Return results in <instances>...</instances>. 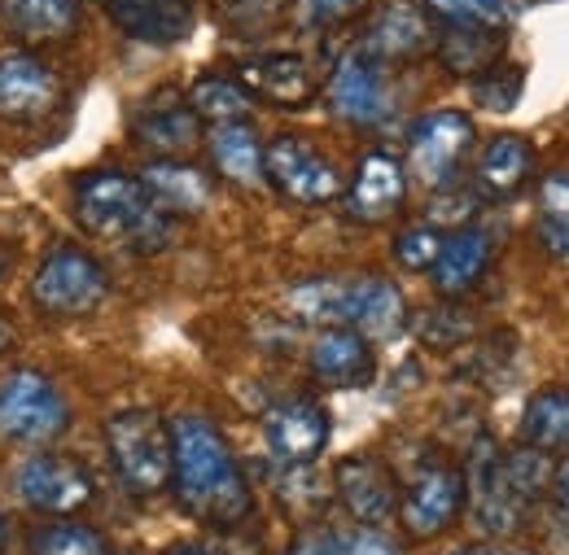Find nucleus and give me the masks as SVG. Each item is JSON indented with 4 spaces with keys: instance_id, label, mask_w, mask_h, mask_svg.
<instances>
[{
    "instance_id": "obj_33",
    "label": "nucleus",
    "mask_w": 569,
    "mask_h": 555,
    "mask_svg": "<svg viewBox=\"0 0 569 555\" xmlns=\"http://www.w3.org/2000/svg\"><path fill=\"white\" fill-rule=\"evenodd\" d=\"M426 13L438 27H508V4L503 0H426Z\"/></svg>"
},
{
    "instance_id": "obj_10",
    "label": "nucleus",
    "mask_w": 569,
    "mask_h": 555,
    "mask_svg": "<svg viewBox=\"0 0 569 555\" xmlns=\"http://www.w3.org/2000/svg\"><path fill=\"white\" fill-rule=\"evenodd\" d=\"M325 101L333 110V119L351 123V128H377L390 119L395 110V92H390V74L386 62H377L363 49H347L338 58V67L325 83Z\"/></svg>"
},
{
    "instance_id": "obj_25",
    "label": "nucleus",
    "mask_w": 569,
    "mask_h": 555,
    "mask_svg": "<svg viewBox=\"0 0 569 555\" xmlns=\"http://www.w3.org/2000/svg\"><path fill=\"white\" fill-rule=\"evenodd\" d=\"M535 175V144L517 132H503V137L487 140V149L478 153V167H473V189L482 198H512L530 184Z\"/></svg>"
},
{
    "instance_id": "obj_22",
    "label": "nucleus",
    "mask_w": 569,
    "mask_h": 555,
    "mask_svg": "<svg viewBox=\"0 0 569 555\" xmlns=\"http://www.w3.org/2000/svg\"><path fill=\"white\" fill-rule=\"evenodd\" d=\"M141 184L149 193V202L171 214V219H193L211 206L214 184L211 175L193 162H180V158H153L141 171Z\"/></svg>"
},
{
    "instance_id": "obj_23",
    "label": "nucleus",
    "mask_w": 569,
    "mask_h": 555,
    "mask_svg": "<svg viewBox=\"0 0 569 555\" xmlns=\"http://www.w3.org/2000/svg\"><path fill=\"white\" fill-rule=\"evenodd\" d=\"M0 31L13 44H67L79 31V0H0Z\"/></svg>"
},
{
    "instance_id": "obj_43",
    "label": "nucleus",
    "mask_w": 569,
    "mask_h": 555,
    "mask_svg": "<svg viewBox=\"0 0 569 555\" xmlns=\"http://www.w3.org/2000/svg\"><path fill=\"white\" fill-rule=\"evenodd\" d=\"M447 555H530V552H521L512 543H499V538H487V543H469V547H456V552Z\"/></svg>"
},
{
    "instance_id": "obj_6",
    "label": "nucleus",
    "mask_w": 569,
    "mask_h": 555,
    "mask_svg": "<svg viewBox=\"0 0 569 555\" xmlns=\"http://www.w3.org/2000/svg\"><path fill=\"white\" fill-rule=\"evenodd\" d=\"M13 494L40 512V516H74L97 498V482L83 460L58 455V451H36L9 473Z\"/></svg>"
},
{
    "instance_id": "obj_34",
    "label": "nucleus",
    "mask_w": 569,
    "mask_h": 555,
    "mask_svg": "<svg viewBox=\"0 0 569 555\" xmlns=\"http://www.w3.org/2000/svg\"><path fill=\"white\" fill-rule=\"evenodd\" d=\"M442 245H447V232H442V228H433V223H412V228H403V232L395 236V263H399L403 272H433Z\"/></svg>"
},
{
    "instance_id": "obj_42",
    "label": "nucleus",
    "mask_w": 569,
    "mask_h": 555,
    "mask_svg": "<svg viewBox=\"0 0 569 555\" xmlns=\"http://www.w3.org/2000/svg\"><path fill=\"white\" fill-rule=\"evenodd\" d=\"M548 498H552V512H557V525L569 534V451L557 460V473H552V490H548Z\"/></svg>"
},
{
    "instance_id": "obj_18",
    "label": "nucleus",
    "mask_w": 569,
    "mask_h": 555,
    "mask_svg": "<svg viewBox=\"0 0 569 555\" xmlns=\"http://www.w3.org/2000/svg\"><path fill=\"white\" fill-rule=\"evenodd\" d=\"M232 74L254 101H268V105L298 110V105H311L316 97V74L302 53H259V58L237 62Z\"/></svg>"
},
{
    "instance_id": "obj_17",
    "label": "nucleus",
    "mask_w": 569,
    "mask_h": 555,
    "mask_svg": "<svg viewBox=\"0 0 569 555\" xmlns=\"http://www.w3.org/2000/svg\"><path fill=\"white\" fill-rule=\"evenodd\" d=\"M347 214L356 223H386L390 214H399L403 198H408V167L386 153V149H372L363 153L356 167V180L347 184Z\"/></svg>"
},
{
    "instance_id": "obj_27",
    "label": "nucleus",
    "mask_w": 569,
    "mask_h": 555,
    "mask_svg": "<svg viewBox=\"0 0 569 555\" xmlns=\"http://www.w3.org/2000/svg\"><path fill=\"white\" fill-rule=\"evenodd\" d=\"M503 44L508 31H491V27H438L433 53L451 74H487L491 67L503 62Z\"/></svg>"
},
{
    "instance_id": "obj_40",
    "label": "nucleus",
    "mask_w": 569,
    "mask_h": 555,
    "mask_svg": "<svg viewBox=\"0 0 569 555\" xmlns=\"http://www.w3.org/2000/svg\"><path fill=\"white\" fill-rule=\"evenodd\" d=\"M421 337H426L429 346H460L469 337V320H456L451 306H438V311H429L426 320H421Z\"/></svg>"
},
{
    "instance_id": "obj_44",
    "label": "nucleus",
    "mask_w": 569,
    "mask_h": 555,
    "mask_svg": "<svg viewBox=\"0 0 569 555\" xmlns=\"http://www.w3.org/2000/svg\"><path fill=\"white\" fill-rule=\"evenodd\" d=\"M162 555H219V552H211L207 543H171Z\"/></svg>"
},
{
    "instance_id": "obj_28",
    "label": "nucleus",
    "mask_w": 569,
    "mask_h": 555,
    "mask_svg": "<svg viewBox=\"0 0 569 555\" xmlns=\"http://www.w3.org/2000/svg\"><path fill=\"white\" fill-rule=\"evenodd\" d=\"M521 442L539 451H569V390L548 385L539 390L521 412Z\"/></svg>"
},
{
    "instance_id": "obj_26",
    "label": "nucleus",
    "mask_w": 569,
    "mask_h": 555,
    "mask_svg": "<svg viewBox=\"0 0 569 555\" xmlns=\"http://www.w3.org/2000/svg\"><path fill=\"white\" fill-rule=\"evenodd\" d=\"M207 149H211L214 171L241 189H259L268 184L263 175V140L250 123H219L211 137H207Z\"/></svg>"
},
{
    "instance_id": "obj_21",
    "label": "nucleus",
    "mask_w": 569,
    "mask_h": 555,
    "mask_svg": "<svg viewBox=\"0 0 569 555\" xmlns=\"http://www.w3.org/2000/svg\"><path fill=\"white\" fill-rule=\"evenodd\" d=\"M132 137H137V144L162 153V158H180L202 140V119L193 114L189 97L158 92L132 114Z\"/></svg>"
},
{
    "instance_id": "obj_5",
    "label": "nucleus",
    "mask_w": 569,
    "mask_h": 555,
    "mask_svg": "<svg viewBox=\"0 0 569 555\" xmlns=\"http://www.w3.org/2000/svg\"><path fill=\"white\" fill-rule=\"evenodd\" d=\"M67 428H71V403L44 372L18 367L0 381V437L4 442L49 446Z\"/></svg>"
},
{
    "instance_id": "obj_15",
    "label": "nucleus",
    "mask_w": 569,
    "mask_h": 555,
    "mask_svg": "<svg viewBox=\"0 0 569 555\" xmlns=\"http://www.w3.org/2000/svg\"><path fill=\"white\" fill-rule=\"evenodd\" d=\"M58 101H62V83L36 53L13 49L0 58V119L4 123H36L53 114Z\"/></svg>"
},
{
    "instance_id": "obj_45",
    "label": "nucleus",
    "mask_w": 569,
    "mask_h": 555,
    "mask_svg": "<svg viewBox=\"0 0 569 555\" xmlns=\"http://www.w3.org/2000/svg\"><path fill=\"white\" fill-rule=\"evenodd\" d=\"M9 346H13V324H9L4 315H0V354H4Z\"/></svg>"
},
{
    "instance_id": "obj_47",
    "label": "nucleus",
    "mask_w": 569,
    "mask_h": 555,
    "mask_svg": "<svg viewBox=\"0 0 569 555\" xmlns=\"http://www.w3.org/2000/svg\"><path fill=\"white\" fill-rule=\"evenodd\" d=\"M4 538H9V529H4V521H0V547H4Z\"/></svg>"
},
{
    "instance_id": "obj_48",
    "label": "nucleus",
    "mask_w": 569,
    "mask_h": 555,
    "mask_svg": "<svg viewBox=\"0 0 569 555\" xmlns=\"http://www.w3.org/2000/svg\"><path fill=\"white\" fill-rule=\"evenodd\" d=\"M119 555H141V552H119Z\"/></svg>"
},
{
    "instance_id": "obj_7",
    "label": "nucleus",
    "mask_w": 569,
    "mask_h": 555,
    "mask_svg": "<svg viewBox=\"0 0 569 555\" xmlns=\"http://www.w3.org/2000/svg\"><path fill=\"white\" fill-rule=\"evenodd\" d=\"M106 289H110V276L92 254H83L74 245H58L53 254H44V263L31 276V302L44 315L74 320V315L97 311Z\"/></svg>"
},
{
    "instance_id": "obj_24",
    "label": "nucleus",
    "mask_w": 569,
    "mask_h": 555,
    "mask_svg": "<svg viewBox=\"0 0 569 555\" xmlns=\"http://www.w3.org/2000/svg\"><path fill=\"white\" fill-rule=\"evenodd\" d=\"M491 254H496V241H491L487 228H478V223L456 228V232L447 236V245H442V254H438L429 280H433V289H438L442 297H465L478 280L487 276Z\"/></svg>"
},
{
    "instance_id": "obj_8",
    "label": "nucleus",
    "mask_w": 569,
    "mask_h": 555,
    "mask_svg": "<svg viewBox=\"0 0 569 555\" xmlns=\"http://www.w3.org/2000/svg\"><path fill=\"white\" fill-rule=\"evenodd\" d=\"M465 482H469V512L478 521V529L487 538H512L517 529H526V516L530 507L508 490L503 482V451L496 446L491 433H478L473 446H469V468H465Z\"/></svg>"
},
{
    "instance_id": "obj_38",
    "label": "nucleus",
    "mask_w": 569,
    "mask_h": 555,
    "mask_svg": "<svg viewBox=\"0 0 569 555\" xmlns=\"http://www.w3.org/2000/svg\"><path fill=\"white\" fill-rule=\"evenodd\" d=\"M289 0H223V18L237 36H263L284 13Z\"/></svg>"
},
{
    "instance_id": "obj_39",
    "label": "nucleus",
    "mask_w": 569,
    "mask_h": 555,
    "mask_svg": "<svg viewBox=\"0 0 569 555\" xmlns=\"http://www.w3.org/2000/svg\"><path fill=\"white\" fill-rule=\"evenodd\" d=\"M289 555H347V529H338V525H307L289 543Z\"/></svg>"
},
{
    "instance_id": "obj_4",
    "label": "nucleus",
    "mask_w": 569,
    "mask_h": 555,
    "mask_svg": "<svg viewBox=\"0 0 569 555\" xmlns=\"http://www.w3.org/2000/svg\"><path fill=\"white\" fill-rule=\"evenodd\" d=\"M106 451L132 498L171 490V424L153 407H123L106 420Z\"/></svg>"
},
{
    "instance_id": "obj_46",
    "label": "nucleus",
    "mask_w": 569,
    "mask_h": 555,
    "mask_svg": "<svg viewBox=\"0 0 569 555\" xmlns=\"http://www.w3.org/2000/svg\"><path fill=\"white\" fill-rule=\"evenodd\" d=\"M4 272H9V254H4V245H0V280H4Z\"/></svg>"
},
{
    "instance_id": "obj_19",
    "label": "nucleus",
    "mask_w": 569,
    "mask_h": 555,
    "mask_svg": "<svg viewBox=\"0 0 569 555\" xmlns=\"http://www.w3.org/2000/svg\"><path fill=\"white\" fill-rule=\"evenodd\" d=\"M307 367L320 385L359 390L377 376V350L356 329H320L311 350H307Z\"/></svg>"
},
{
    "instance_id": "obj_20",
    "label": "nucleus",
    "mask_w": 569,
    "mask_h": 555,
    "mask_svg": "<svg viewBox=\"0 0 569 555\" xmlns=\"http://www.w3.org/2000/svg\"><path fill=\"white\" fill-rule=\"evenodd\" d=\"M101 4L128 40H141L153 49L193 36V0H101Z\"/></svg>"
},
{
    "instance_id": "obj_30",
    "label": "nucleus",
    "mask_w": 569,
    "mask_h": 555,
    "mask_svg": "<svg viewBox=\"0 0 569 555\" xmlns=\"http://www.w3.org/2000/svg\"><path fill=\"white\" fill-rule=\"evenodd\" d=\"M552 473H557V460L548 451H539V446H526L521 442L517 451H503V482H508V490L526 507H535L539 498H548Z\"/></svg>"
},
{
    "instance_id": "obj_37",
    "label": "nucleus",
    "mask_w": 569,
    "mask_h": 555,
    "mask_svg": "<svg viewBox=\"0 0 569 555\" xmlns=\"http://www.w3.org/2000/svg\"><path fill=\"white\" fill-rule=\"evenodd\" d=\"M521 83H526L521 67L499 62V67H491L487 74H478L473 92H478V101H482L487 110H512V105H517V97H521Z\"/></svg>"
},
{
    "instance_id": "obj_11",
    "label": "nucleus",
    "mask_w": 569,
    "mask_h": 555,
    "mask_svg": "<svg viewBox=\"0 0 569 555\" xmlns=\"http://www.w3.org/2000/svg\"><path fill=\"white\" fill-rule=\"evenodd\" d=\"M263 175L281 198L298 202V206H325V202L342 198V171L333 167V158H325L302 137L272 140L263 149Z\"/></svg>"
},
{
    "instance_id": "obj_13",
    "label": "nucleus",
    "mask_w": 569,
    "mask_h": 555,
    "mask_svg": "<svg viewBox=\"0 0 569 555\" xmlns=\"http://www.w3.org/2000/svg\"><path fill=\"white\" fill-rule=\"evenodd\" d=\"M329 412L307 394H289L263 412V442L281 468H311L329 446Z\"/></svg>"
},
{
    "instance_id": "obj_12",
    "label": "nucleus",
    "mask_w": 569,
    "mask_h": 555,
    "mask_svg": "<svg viewBox=\"0 0 569 555\" xmlns=\"http://www.w3.org/2000/svg\"><path fill=\"white\" fill-rule=\"evenodd\" d=\"M469 507V482H465V468L456 464H426L408 490L399 498V521H403V534L426 543L447 534L460 512Z\"/></svg>"
},
{
    "instance_id": "obj_41",
    "label": "nucleus",
    "mask_w": 569,
    "mask_h": 555,
    "mask_svg": "<svg viewBox=\"0 0 569 555\" xmlns=\"http://www.w3.org/2000/svg\"><path fill=\"white\" fill-rule=\"evenodd\" d=\"M347 555H403V547L386 529L356 525V529H347Z\"/></svg>"
},
{
    "instance_id": "obj_3",
    "label": "nucleus",
    "mask_w": 569,
    "mask_h": 555,
    "mask_svg": "<svg viewBox=\"0 0 569 555\" xmlns=\"http://www.w3.org/2000/svg\"><path fill=\"white\" fill-rule=\"evenodd\" d=\"M74 219L88 236L97 241H123V245H137L144 254L162 250L171 241V214L149 202L141 175H128V171H88L74 180Z\"/></svg>"
},
{
    "instance_id": "obj_29",
    "label": "nucleus",
    "mask_w": 569,
    "mask_h": 555,
    "mask_svg": "<svg viewBox=\"0 0 569 555\" xmlns=\"http://www.w3.org/2000/svg\"><path fill=\"white\" fill-rule=\"evenodd\" d=\"M189 105L198 119L207 123H250V110H254V97L241 88L237 74H202L193 88H189Z\"/></svg>"
},
{
    "instance_id": "obj_1",
    "label": "nucleus",
    "mask_w": 569,
    "mask_h": 555,
    "mask_svg": "<svg viewBox=\"0 0 569 555\" xmlns=\"http://www.w3.org/2000/svg\"><path fill=\"white\" fill-rule=\"evenodd\" d=\"M171 490L189 516L214 529L241 525L254 507V494L246 486L228 437L214 428V420L198 412L171 420Z\"/></svg>"
},
{
    "instance_id": "obj_9",
    "label": "nucleus",
    "mask_w": 569,
    "mask_h": 555,
    "mask_svg": "<svg viewBox=\"0 0 569 555\" xmlns=\"http://www.w3.org/2000/svg\"><path fill=\"white\" fill-rule=\"evenodd\" d=\"M469 149H473V119L460 110H433L408 128V171L426 189H447L456 184Z\"/></svg>"
},
{
    "instance_id": "obj_2",
    "label": "nucleus",
    "mask_w": 569,
    "mask_h": 555,
    "mask_svg": "<svg viewBox=\"0 0 569 555\" xmlns=\"http://www.w3.org/2000/svg\"><path fill=\"white\" fill-rule=\"evenodd\" d=\"M289 315L316 329H356L368 342L403 333L408 302L386 276H311L289 289Z\"/></svg>"
},
{
    "instance_id": "obj_14",
    "label": "nucleus",
    "mask_w": 569,
    "mask_h": 555,
    "mask_svg": "<svg viewBox=\"0 0 569 555\" xmlns=\"http://www.w3.org/2000/svg\"><path fill=\"white\" fill-rule=\"evenodd\" d=\"M333 494H338V503L347 507V516L356 525H372V529L395 521L399 516V498H403L390 464L381 455H368V451H356V455L338 460Z\"/></svg>"
},
{
    "instance_id": "obj_36",
    "label": "nucleus",
    "mask_w": 569,
    "mask_h": 555,
    "mask_svg": "<svg viewBox=\"0 0 569 555\" xmlns=\"http://www.w3.org/2000/svg\"><path fill=\"white\" fill-rule=\"evenodd\" d=\"M372 0H293V18L307 27V31H329V27H342L359 18Z\"/></svg>"
},
{
    "instance_id": "obj_16",
    "label": "nucleus",
    "mask_w": 569,
    "mask_h": 555,
    "mask_svg": "<svg viewBox=\"0 0 569 555\" xmlns=\"http://www.w3.org/2000/svg\"><path fill=\"white\" fill-rule=\"evenodd\" d=\"M433 40H438V27L421 4L412 0H390L372 22L368 31L359 36V49L372 53L377 62L395 67V62H417L433 53Z\"/></svg>"
},
{
    "instance_id": "obj_35",
    "label": "nucleus",
    "mask_w": 569,
    "mask_h": 555,
    "mask_svg": "<svg viewBox=\"0 0 569 555\" xmlns=\"http://www.w3.org/2000/svg\"><path fill=\"white\" fill-rule=\"evenodd\" d=\"M482 206V193L478 189H460V184H447V189H433L429 198V219L433 228H469V219Z\"/></svg>"
},
{
    "instance_id": "obj_31",
    "label": "nucleus",
    "mask_w": 569,
    "mask_h": 555,
    "mask_svg": "<svg viewBox=\"0 0 569 555\" xmlns=\"http://www.w3.org/2000/svg\"><path fill=\"white\" fill-rule=\"evenodd\" d=\"M27 555H110V543L83 521H44L31 529Z\"/></svg>"
},
{
    "instance_id": "obj_32",
    "label": "nucleus",
    "mask_w": 569,
    "mask_h": 555,
    "mask_svg": "<svg viewBox=\"0 0 569 555\" xmlns=\"http://www.w3.org/2000/svg\"><path fill=\"white\" fill-rule=\"evenodd\" d=\"M539 245L557 259H569V171H552L539 184Z\"/></svg>"
}]
</instances>
